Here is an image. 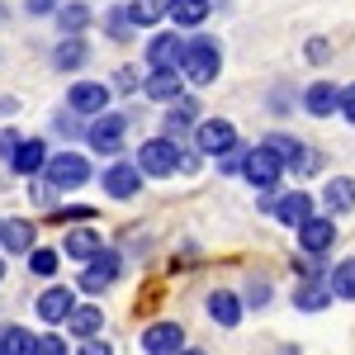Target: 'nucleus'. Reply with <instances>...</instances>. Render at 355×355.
<instances>
[{
	"instance_id": "f3484780",
	"label": "nucleus",
	"mask_w": 355,
	"mask_h": 355,
	"mask_svg": "<svg viewBox=\"0 0 355 355\" xmlns=\"http://www.w3.org/2000/svg\"><path fill=\"white\" fill-rule=\"evenodd\" d=\"M303 105H308V114H318V119H327L331 110H341V90L331 81H318L308 85V95H303Z\"/></svg>"
},
{
	"instance_id": "f257e3e1",
	"label": "nucleus",
	"mask_w": 355,
	"mask_h": 355,
	"mask_svg": "<svg viewBox=\"0 0 355 355\" xmlns=\"http://www.w3.org/2000/svg\"><path fill=\"white\" fill-rule=\"evenodd\" d=\"M223 71V53L214 38H194L185 43V62H180V76H190L194 85H209Z\"/></svg>"
},
{
	"instance_id": "c9c22d12",
	"label": "nucleus",
	"mask_w": 355,
	"mask_h": 355,
	"mask_svg": "<svg viewBox=\"0 0 355 355\" xmlns=\"http://www.w3.org/2000/svg\"><path fill=\"white\" fill-rule=\"evenodd\" d=\"M341 114L355 123V85H346V90H341Z\"/></svg>"
},
{
	"instance_id": "2f4dec72",
	"label": "nucleus",
	"mask_w": 355,
	"mask_h": 355,
	"mask_svg": "<svg viewBox=\"0 0 355 355\" xmlns=\"http://www.w3.org/2000/svg\"><path fill=\"white\" fill-rule=\"evenodd\" d=\"M28 270H33V275H53V270H57V251L33 246V251H28Z\"/></svg>"
},
{
	"instance_id": "c85d7f7f",
	"label": "nucleus",
	"mask_w": 355,
	"mask_h": 355,
	"mask_svg": "<svg viewBox=\"0 0 355 355\" xmlns=\"http://www.w3.org/2000/svg\"><path fill=\"white\" fill-rule=\"evenodd\" d=\"M162 10H166V5H157V0H133L123 15H128V24H157Z\"/></svg>"
},
{
	"instance_id": "a19ab883",
	"label": "nucleus",
	"mask_w": 355,
	"mask_h": 355,
	"mask_svg": "<svg viewBox=\"0 0 355 355\" xmlns=\"http://www.w3.org/2000/svg\"><path fill=\"white\" fill-rule=\"evenodd\" d=\"M0 275H5V261H0Z\"/></svg>"
},
{
	"instance_id": "aec40b11",
	"label": "nucleus",
	"mask_w": 355,
	"mask_h": 355,
	"mask_svg": "<svg viewBox=\"0 0 355 355\" xmlns=\"http://www.w3.org/2000/svg\"><path fill=\"white\" fill-rule=\"evenodd\" d=\"M10 166H15L19 175H33V171H43V166H48V152H43V142H38V137L19 142V147H15V157H10Z\"/></svg>"
},
{
	"instance_id": "ea45409f",
	"label": "nucleus",
	"mask_w": 355,
	"mask_h": 355,
	"mask_svg": "<svg viewBox=\"0 0 355 355\" xmlns=\"http://www.w3.org/2000/svg\"><path fill=\"white\" fill-rule=\"evenodd\" d=\"M0 232H5V218H0Z\"/></svg>"
},
{
	"instance_id": "72a5a7b5",
	"label": "nucleus",
	"mask_w": 355,
	"mask_h": 355,
	"mask_svg": "<svg viewBox=\"0 0 355 355\" xmlns=\"http://www.w3.org/2000/svg\"><path fill=\"white\" fill-rule=\"evenodd\" d=\"M246 294H251L246 303H256V308H261V303H270V284H266V279H251V289H246Z\"/></svg>"
},
{
	"instance_id": "7ed1b4c3",
	"label": "nucleus",
	"mask_w": 355,
	"mask_h": 355,
	"mask_svg": "<svg viewBox=\"0 0 355 355\" xmlns=\"http://www.w3.org/2000/svg\"><path fill=\"white\" fill-rule=\"evenodd\" d=\"M180 166V147L171 142V137H152V142H142V152H137V171H147V175H171Z\"/></svg>"
},
{
	"instance_id": "f704fd0d",
	"label": "nucleus",
	"mask_w": 355,
	"mask_h": 355,
	"mask_svg": "<svg viewBox=\"0 0 355 355\" xmlns=\"http://www.w3.org/2000/svg\"><path fill=\"white\" fill-rule=\"evenodd\" d=\"M15 147H19V133H10V128H5V133H0V157L10 162V157H15Z\"/></svg>"
},
{
	"instance_id": "473e14b6",
	"label": "nucleus",
	"mask_w": 355,
	"mask_h": 355,
	"mask_svg": "<svg viewBox=\"0 0 355 355\" xmlns=\"http://www.w3.org/2000/svg\"><path fill=\"white\" fill-rule=\"evenodd\" d=\"M33 355H67L62 336H33Z\"/></svg>"
},
{
	"instance_id": "393cba45",
	"label": "nucleus",
	"mask_w": 355,
	"mask_h": 355,
	"mask_svg": "<svg viewBox=\"0 0 355 355\" xmlns=\"http://www.w3.org/2000/svg\"><path fill=\"white\" fill-rule=\"evenodd\" d=\"M327 289H331V299H355V261H341V266L331 270Z\"/></svg>"
},
{
	"instance_id": "4be33fe9",
	"label": "nucleus",
	"mask_w": 355,
	"mask_h": 355,
	"mask_svg": "<svg viewBox=\"0 0 355 355\" xmlns=\"http://www.w3.org/2000/svg\"><path fill=\"white\" fill-rule=\"evenodd\" d=\"M142 90H147V100H175L180 95V71H152Z\"/></svg>"
},
{
	"instance_id": "6ab92c4d",
	"label": "nucleus",
	"mask_w": 355,
	"mask_h": 355,
	"mask_svg": "<svg viewBox=\"0 0 355 355\" xmlns=\"http://www.w3.org/2000/svg\"><path fill=\"white\" fill-rule=\"evenodd\" d=\"M209 318H214L218 327H237V322H242V303H237V294H227V289L209 294Z\"/></svg>"
},
{
	"instance_id": "6e6552de",
	"label": "nucleus",
	"mask_w": 355,
	"mask_h": 355,
	"mask_svg": "<svg viewBox=\"0 0 355 355\" xmlns=\"http://www.w3.org/2000/svg\"><path fill=\"white\" fill-rule=\"evenodd\" d=\"M90 147L105 152V157L123 152V114H100V119L90 123Z\"/></svg>"
},
{
	"instance_id": "39448f33",
	"label": "nucleus",
	"mask_w": 355,
	"mask_h": 355,
	"mask_svg": "<svg viewBox=\"0 0 355 355\" xmlns=\"http://www.w3.org/2000/svg\"><path fill=\"white\" fill-rule=\"evenodd\" d=\"M142 351L147 355H180L185 351V331L180 322H152L142 331Z\"/></svg>"
},
{
	"instance_id": "f8f14e48",
	"label": "nucleus",
	"mask_w": 355,
	"mask_h": 355,
	"mask_svg": "<svg viewBox=\"0 0 355 355\" xmlns=\"http://www.w3.org/2000/svg\"><path fill=\"white\" fill-rule=\"evenodd\" d=\"M261 147H266V152H270L279 166H294V171H303V166H308V152H303V142H299V137H289V133H270L266 142H261Z\"/></svg>"
},
{
	"instance_id": "5701e85b",
	"label": "nucleus",
	"mask_w": 355,
	"mask_h": 355,
	"mask_svg": "<svg viewBox=\"0 0 355 355\" xmlns=\"http://www.w3.org/2000/svg\"><path fill=\"white\" fill-rule=\"evenodd\" d=\"M194 110H199L194 100H175V110L166 114V137H171V142H175L180 133H190V128H194Z\"/></svg>"
},
{
	"instance_id": "f03ea898",
	"label": "nucleus",
	"mask_w": 355,
	"mask_h": 355,
	"mask_svg": "<svg viewBox=\"0 0 355 355\" xmlns=\"http://www.w3.org/2000/svg\"><path fill=\"white\" fill-rule=\"evenodd\" d=\"M194 147L209 152V157H227V152L237 147V128H232L227 119H204V123L194 128Z\"/></svg>"
},
{
	"instance_id": "9b49d317",
	"label": "nucleus",
	"mask_w": 355,
	"mask_h": 355,
	"mask_svg": "<svg viewBox=\"0 0 355 355\" xmlns=\"http://www.w3.org/2000/svg\"><path fill=\"white\" fill-rule=\"evenodd\" d=\"M114 279H119V256H114V251H100L95 266L81 275V289H85V294H105Z\"/></svg>"
},
{
	"instance_id": "b1692460",
	"label": "nucleus",
	"mask_w": 355,
	"mask_h": 355,
	"mask_svg": "<svg viewBox=\"0 0 355 355\" xmlns=\"http://www.w3.org/2000/svg\"><path fill=\"white\" fill-rule=\"evenodd\" d=\"M67 256H71V261H95V256H100V237H95L90 227L71 232V237H67Z\"/></svg>"
},
{
	"instance_id": "423d86ee",
	"label": "nucleus",
	"mask_w": 355,
	"mask_h": 355,
	"mask_svg": "<svg viewBox=\"0 0 355 355\" xmlns=\"http://www.w3.org/2000/svg\"><path fill=\"white\" fill-rule=\"evenodd\" d=\"M331 242H336V223H331L327 214H313V218L299 227V246L308 251V256H322V251H331Z\"/></svg>"
},
{
	"instance_id": "2eb2a0df",
	"label": "nucleus",
	"mask_w": 355,
	"mask_h": 355,
	"mask_svg": "<svg viewBox=\"0 0 355 355\" xmlns=\"http://www.w3.org/2000/svg\"><path fill=\"white\" fill-rule=\"evenodd\" d=\"M209 10H214L209 0H171V5H166V15H171V24H175V28L204 24V19H209Z\"/></svg>"
},
{
	"instance_id": "4c0bfd02",
	"label": "nucleus",
	"mask_w": 355,
	"mask_h": 355,
	"mask_svg": "<svg viewBox=\"0 0 355 355\" xmlns=\"http://www.w3.org/2000/svg\"><path fill=\"white\" fill-rule=\"evenodd\" d=\"M53 5H57V0H28V10H33V15H48Z\"/></svg>"
},
{
	"instance_id": "e433bc0d",
	"label": "nucleus",
	"mask_w": 355,
	"mask_h": 355,
	"mask_svg": "<svg viewBox=\"0 0 355 355\" xmlns=\"http://www.w3.org/2000/svg\"><path fill=\"white\" fill-rule=\"evenodd\" d=\"M81 355H114V351H110V341H85Z\"/></svg>"
},
{
	"instance_id": "20e7f679",
	"label": "nucleus",
	"mask_w": 355,
	"mask_h": 355,
	"mask_svg": "<svg viewBox=\"0 0 355 355\" xmlns=\"http://www.w3.org/2000/svg\"><path fill=\"white\" fill-rule=\"evenodd\" d=\"M242 175L256 185V190H275V185H279V175H284V166L275 162L266 147H256V152H246V157H242Z\"/></svg>"
},
{
	"instance_id": "7c9ffc66",
	"label": "nucleus",
	"mask_w": 355,
	"mask_h": 355,
	"mask_svg": "<svg viewBox=\"0 0 355 355\" xmlns=\"http://www.w3.org/2000/svg\"><path fill=\"white\" fill-rule=\"evenodd\" d=\"M81 57H85V43L81 38H67V43H62V48H57V67H62V71H67V67H81Z\"/></svg>"
},
{
	"instance_id": "a211bd4d",
	"label": "nucleus",
	"mask_w": 355,
	"mask_h": 355,
	"mask_svg": "<svg viewBox=\"0 0 355 355\" xmlns=\"http://www.w3.org/2000/svg\"><path fill=\"white\" fill-rule=\"evenodd\" d=\"M322 204H327V218H331V214L355 209V180H351V175H336L327 190H322Z\"/></svg>"
},
{
	"instance_id": "a878e982",
	"label": "nucleus",
	"mask_w": 355,
	"mask_h": 355,
	"mask_svg": "<svg viewBox=\"0 0 355 355\" xmlns=\"http://www.w3.org/2000/svg\"><path fill=\"white\" fill-rule=\"evenodd\" d=\"M294 303H299L303 313H318V308L331 303V289L327 284H299V289H294Z\"/></svg>"
},
{
	"instance_id": "9d476101",
	"label": "nucleus",
	"mask_w": 355,
	"mask_h": 355,
	"mask_svg": "<svg viewBox=\"0 0 355 355\" xmlns=\"http://www.w3.org/2000/svg\"><path fill=\"white\" fill-rule=\"evenodd\" d=\"M266 209H270L284 227H303V223L313 218V194L294 190V194H284V199H275V204H266Z\"/></svg>"
},
{
	"instance_id": "4468645a",
	"label": "nucleus",
	"mask_w": 355,
	"mask_h": 355,
	"mask_svg": "<svg viewBox=\"0 0 355 355\" xmlns=\"http://www.w3.org/2000/svg\"><path fill=\"white\" fill-rule=\"evenodd\" d=\"M71 313H76L71 289H48V294H38V318H43V322H67Z\"/></svg>"
},
{
	"instance_id": "cd10ccee",
	"label": "nucleus",
	"mask_w": 355,
	"mask_h": 355,
	"mask_svg": "<svg viewBox=\"0 0 355 355\" xmlns=\"http://www.w3.org/2000/svg\"><path fill=\"white\" fill-rule=\"evenodd\" d=\"M67 327L76 331V336H95V331L105 327V313H100V308H76V313L67 318Z\"/></svg>"
},
{
	"instance_id": "0eeeda50",
	"label": "nucleus",
	"mask_w": 355,
	"mask_h": 355,
	"mask_svg": "<svg viewBox=\"0 0 355 355\" xmlns=\"http://www.w3.org/2000/svg\"><path fill=\"white\" fill-rule=\"evenodd\" d=\"M147 62H152V71H180V62H185V43H180V33H162V38H152V43H147Z\"/></svg>"
},
{
	"instance_id": "dca6fc26",
	"label": "nucleus",
	"mask_w": 355,
	"mask_h": 355,
	"mask_svg": "<svg viewBox=\"0 0 355 355\" xmlns=\"http://www.w3.org/2000/svg\"><path fill=\"white\" fill-rule=\"evenodd\" d=\"M137 185H142V171H137V166H110V171H105V190H110L114 199H133Z\"/></svg>"
},
{
	"instance_id": "58836bf2",
	"label": "nucleus",
	"mask_w": 355,
	"mask_h": 355,
	"mask_svg": "<svg viewBox=\"0 0 355 355\" xmlns=\"http://www.w3.org/2000/svg\"><path fill=\"white\" fill-rule=\"evenodd\" d=\"M180 355H204V351H180Z\"/></svg>"
},
{
	"instance_id": "ddd939ff",
	"label": "nucleus",
	"mask_w": 355,
	"mask_h": 355,
	"mask_svg": "<svg viewBox=\"0 0 355 355\" xmlns=\"http://www.w3.org/2000/svg\"><path fill=\"white\" fill-rule=\"evenodd\" d=\"M67 105H71L76 114H105L110 90H105V85H95V81H81V85H71V90H67Z\"/></svg>"
},
{
	"instance_id": "1a4fd4ad",
	"label": "nucleus",
	"mask_w": 355,
	"mask_h": 355,
	"mask_svg": "<svg viewBox=\"0 0 355 355\" xmlns=\"http://www.w3.org/2000/svg\"><path fill=\"white\" fill-rule=\"evenodd\" d=\"M43 175H48V185H81L85 175H90V166H85V157H76V152H62V157H53V162L43 166Z\"/></svg>"
},
{
	"instance_id": "c756f323",
	"label": "nucleus",
	"mask_w": 355,
	"mask_h": 355,
	"mask_svg": "<svg viewBox=\"0 0 355 355\" xmlns=\"http://www.w3.org/2000/svg\"><path fill=\"white\" fill-rule=\"evenodd\" d=\"M57 19H62V33H71V38H76V33L85 28V19H90V10H85V5H67Z\"/></svg>"
},
{
	"instance_id": "bb28decb",
	"label": "nucleus",
	"mask_w": 355,
	"mask_h": 355,
	"mask_svg": "<svg viewBox=\"0 0 355 355\" xmlns=\"http://www.w3.org/2000/svg\"><path fill=\"white\" fill-rule=\"evenodd\" d=\"M0 355H33V336L24 327H0Z\"/></svg>"
},
{
	"instance_id": "412c9836",
	"label": "nucleus",
	"mask_w": 355,
	"mask_h": 355,
	"mask_svg": "<svg viewBox=\"0 0 355 355\" xmlns=\"http://www.w3.org/2000/svg\"><path fill=\"white\" fill-rule=\"evenodd\" d=\"M0 242H5V251H33V223H24V218H10L5 223V232H0Z\"/></svg>"
}]
</instances>
